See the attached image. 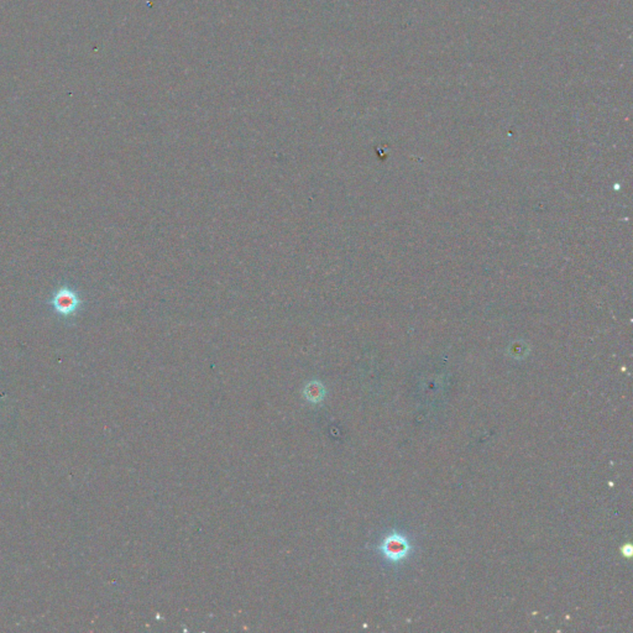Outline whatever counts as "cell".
Returning <instances> with one entry per match:
<instances>
[{
    "mask_svg": "<svg viewBox=\"0 0 633 633\" xmlns=\"http://www.w3.org/2000/svg\"><path fill=\"white\" fill-rule=\"evenodd\" d=\"M51 305L54 313L62 318L77 316L82 307V299L71 287L62 286L52 294Z\"/></svg>",
    "mask_w": 633,
    "mask_h": 633,
    "instance_id": "6da1fadb",
    "label": "cell"
},
{
    "mask_svg": "<svg viewBox=\"0 0 633 633\" xmlns=\"http://www.w3.org/2000/svg\"><path fill=\"white\" fill-rule=\"evenodd\" d=\"M411 550L410 543L406 538L401 534H390L383 544H381V550H383L385 556H388L390 561L392 562H400L405 556H407L408 552Z\"/></svg>",
    "mask_w": 633,
    "mask_h": 633,
    "instance_id": "7a4b0ae2",
    "label": "cell"
},
{
    "mask_svg": "<svg viewBox=\"0 0 633 633\" xmlns=\"http://www.w3.org/2000/svg\"><path fill=\"white\" fill-rule=\"evenodd\" d=\"M303 394H305V400L308 401V402L318 405L324 399L325 390H324V386H323L322 383L313 381V383H310L305 386V390H303Z\"/></svg>",
    "mask_w": 633,
    "mask_h": 633,
    "instance_id": "3957f363",
    "label": "cell"
}]
</instances>
